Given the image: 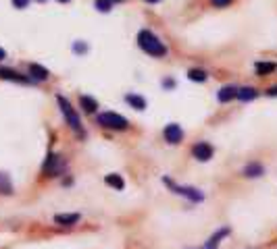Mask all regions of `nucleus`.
I'll list each match as a JSON object with an SVG mask.
<instances>
[{"label":"nucleus","instance_id":"9d476101","mask_svg":"<svg viewBox=\"0 0 277 249\" xmlns=\"http://www.w3.org/2000/svg\"><path fill=\"white\" fill-rule=\"evenodd\" d=\"M29 75H31V79H36V81H46L50 77V73H48V69H44L42 65H29Z\"/></svg>","mask_w":277,"mask_h":249},{"label":"nucleus","instance_id":"5701e85b","mask_svg":"<svg viewBox=\"0 0 277 249\" xmlns=\"http://www.w3.org/2000/svg\"><path fill=\"white\" fill-rule=\"evenodd\" d=\"M73 50H75V52H79V54H84L88 48H86V44H73Z\"/></svg>","mask_w":277,"mask_h":249},{"label":"nucleus","instance_id":"f03ea898","mask_svg":"<svg viewBox=\"0 0 277 249\" xmlns=\"http://www.w3.org/2000/svg\"><path fill=\"white\" fill-rule=\"evenodd\" d=\"M56 102H59V108H61V112H63V116H65L67 125L71 127L79 137H86V131H84V127H82V118H79L77 110L71 106V102H69L65 96H56Z\"/></svg>","mask_w":277,"mask_h":249},{"label":"nucleus","instance_id":"aec40b11","mask_svg":"<svg viewBox=\"0 0 277 249\" xmlns=\"http://www.w3.org/2000/svg\"><path fill=\"white\" fill-rule=\"evenodd\" d=\"M113 0H96V8L100 10V13H109V10L113 8Z\"/></svg>","mask_w":277,"mask_h":249},{"label":"nucleus","instance_id":"7ed1b4c3","mask_svg":"<svg viewBox=\"0 0 277 249\" xmlns=\"http://www.w3.org/2000/svg\"><path fill=\"white\" fill-rule=\"evenodd\" d=\"M98 125L105 129H113V131H123V129L130 127V121L117 112H102L98 114Z\"/></svg>","mask_w":277,"mask_h":249},{"label":"nucleus","instance_id":"9b49d317","mask_svg":"<svg viewBox=\"0 0 277 249\" xmlns=\"http://www.w3.org/2000/svg\"><path fill=\"white\" fill-rule=\"evenodd\" d=\"M79 214H56L54 216V224H61V227H73L79 222Z\"/></svg>","mask_w":277,"mask_h":249},{"label":"nucleus","instance_id":"ddd939ff","mask_svg":"<svg viewBox=\"0 0 277 249\" xmlns=\"http://www.w3.org/2000/svg\"><path fill=\"white\" fill-rule=\"evenodd\" d=\"M0 79H10V81H19V83H25V81H29L27 77H21L17 71H13V69H4V67H0Z\"/></svg>","mask_w":277,"mask_h":249},{"label":"nucleus","instance_id":"f257e3e1","mask_svg":"<svg viewBox=\"0 0 277 249\" xmlns=\"http://www.w3.org/2000/svg\"><path fill=\"white\" fill-rule=\"evenodd\" d=\"M138 46L150 56H165L167 54V46L160 42L150 29H142L140 33H138Z\"/></svg>","mask_w":277,"mask_h":249},{"label":"nucleus","instance_id":"39448f33","mask_svg":"<svg viewBox=\"0 0 277 249\" xmlns=\"http://www.w3.org/2000/svg\"><path fill=\"white\" fill-rule=\"evenodd\" d=\"M165 185L167 187H171L173 189V193H177V195H181V197H186V199H190V201H202L204 199V195H202V191H198V189H194V187H183V185H175L171 179H165Z\"/></svg>","mask_w":277,"mask_h":249},{"label":"nucleus","instance_id":"a878e982","mask_svg":"<svg viewBox=\"0 0 277 249\" xmlns=\"http://www.w3.org/2000/svg\"><path fill=\"white\" fill-rule=\"evenodd\" d=\"M144 2H150V4H154V2H160V0H144Z\"/></svg>","mask_w":277,"mask_h":249},{"label":"nucleus","instance_id":"4be33fe9","mask_svg":"<svg viewBox=\"0 0 277 249\" xmlns=\"http://www.w3.org/2000/svg\"><path fill=\"white\" fill-rule=\"evenodd\" d=\"M13 4H15L17 8H25V6L29 4V0H13Z\"/></svg>","mask_w":277,"mask_h":249},{"label":"nucleus","instance_id":"6e6552de","mask_svg":"<svg viewBox=\"0 0 277 249\" xmlns=\"http://www.w3.org/2000/svg\"><path fill=\"white\" fill-rule=\"evenodd\" d=\"M242 174L248 176V179H257V176H263L265 174V166L261 162H250L242 168Z\"/></svg>","mask_w":277,"mask_h":249},{"label":"nucleus","instance_id":"c85d7f7f","mask_svg":"<svg viewBox=\"0 0 277 249\" xmlns=\"http://www.w3.org/2000/svg\"><path fill=\"white\" fill-rule=\"evenodd\" d=\"M40 2H44V0H40Z\"/></svg>","mask_w":277,"mask_h":249},{"label":"nucleus","instance_id":"423d86ee","mask_svg":"<svg viewBox=\"0 0 277 249\" xmlns=\"http://www.w3.org/2000/svg\"><path fill=\"white\" fill-rule=\"evenodd\" d=\"M213 154H215L213 146L206 144V141H198V144L192 148V156L198 160V162H209L213 158Z\"/></svg>","mask_w":277,"mask_h":249},{"label":"nucleus","instance_id":"f3484780","mask_svg":"<svg viewBox=\"0 0 277 249\" xmlns=\"http://www.w3.org/2000/svg\"><path fill=\"white\" fill-rule=\"evenodd\" d=\"M105 183H107V185H111V187H115V189H117V191H121V189L125 187L123 179H121L119 174H115V172H113V174H107V176H105Z\"/></svg>","mask_w":277,"mask_h":249},{"label":"nucleus","instance_id":"20e7f679","mask_svg":"<svg viewBox=\"0 0 277 249\" xmlns=\"http://www.w3.org/2000/svg\"><path fill=\"white\" fill-rule=\"evenodd\" d=\"M65 168H67V164H65L63 156H59V154H52V152L48 154V158H46L44 164H42V172L46 176H59V174L65 172Z\"/></svg>","mask_w":277,"mask_h":249},{"label":"nucleus","instance_id":"cd10ccee","mask_svg":"<svg viewBox=\"0 0 277 249\" xmlns=\"http://www.w3.org/2000/svg\"><path fill=\"white\" fill-rule=\"evenodd\" d=\"M113 2H121V0H113Z\"/></svg>","mask_w":277,"mask_h":249},{"label":"nucleus","instance_id":"4468645a","mask_svg":"<svg viewBox=\"0 0 277 249\" xmlns=\"http://www.w3.org/2000/svg\"><path fill=\"white\" fill-rule=\"evenodd\" d=\"M125 102H128L136 110H144L146 108V100L142 96H138V93H128V96H125Z\"/></svg>","mask_w":277,"mask_h":249},{"label":"nucleus","instance_id":"a211bd4d","mask_svg":"<svg viewBox=\"0 0 277 249\" xmlns=\"http://www.w3.org/2000/svg\"><path fill=\"white\" fill-rule=\"evenodd\" d=\"M255 69H257V73H259V75L265 77V75H271L273 71L277 69V65H275V63H257Z\"/></svg>","mask_w":277,"mask_h":249},{"label":"nucleus","instance_id":"6ab92c4d","mask_svg":"<svg viewBox=\"0 0 277 249\" xmlns=\"http://www.w3.org/2000/svg\"><path fill=\"white\" fill-rule=\"evenodd\" d=\"M188 77L192 79V81H206V71L204 69H190L188 71Z\"/></svg>","mask_w":277,"mask_h":249},{"label":"nucleus","instance_id":"b1692460","mask_svg":"<svg viewBox=\"0 0 277 249\" xmlns=\"http://www.w3.org/2000/svg\"><path fill=\"white\" fill-rule=\"evenodd\" d=\"M267 96H271V98H275V96H277V85H273V87H269V89H267Z\"/></svg>","mask_w":277,"mask_h":249},{"label":"nucleus","instance_id":"0eeeda50","mask_svg":"<svg viewBox=\"0 0 277 249\" xmlns=\"http://www.w3.org/2000/svg\"><path fill=\"white\" fill-rule=\"evenodd\" d=\"M163 137L167 144L171 146H175V144H181V139H183V131H181V127L177 123H171L165 127V131H163Z\"/></svg>","mask_w":277,"mask_h":249},{"label":"nucleus","instance_id":"1a4fd4ad","mask_svg":"<svg viewBox=\"0 0 277 249\" xmlns=\"http://www.w3.org/2000/svg\"><path fill=\"white\" fill-rule=\"evenodd\" d=\"M217 98H219V102H232L234 98H238V87H234V85H225V87H221L219 89V93H217Z\"/></svg>","mask_w":277,"mask_h":249},{"label":"nucleus","instance_id":"f8f14e48","mask_svg":"<svg viewBox=\"0 0 277 249\" xmlns=\"http://www.w3.org/2000/svg\"><path fill=\"white\" fill-rule=\"evenodd\" d=\"M15 187L10 183V176L6 172H0V195H13Z\"/></svg>","mask_w":277,"mask_h":249},{"label":"nucleus","instance_id":"412c9836","mask_svg":"<svg viewBox=\"0 0 277 249\" xmlns=\"http://www.w3.org/2000/svg\"><path fill=\"white\" fill-rule=\"evenodd\" d=\"M232 0H211V4L213 6H217V8H221V6H227Z\"/></svg>","mask_w":277,"mask_h":249},{"label":"nucleus","instance_id":"bb28decb","mask_svg":"<svg viewBox=\"0 0 277 249\" xmlns=\"http://www.w3.org/2000/svg\"><path fill=\"white\" fill-rule=\"evenodd\" d=\"M59 2H69V0H59Z\"/></svg>","mask_w":277,"mask_h":249},{"label":"nucleus","instance_id":"2eb2a0df","mask_svg":"<svg viewBox=\"0 0 277 249\" xmlns=\"http://www.w3.org/2000/svg\"><path fill=\"white\" fill-rule=\"evenodd\" d=\"M238 98L242 100V102H252V100H255L257 98V89L255 87H240L238 89Z\"/></svg>","mask_w":277,"mask_h":249},{"label":"nucleus","instance_id":"393cba45","mask_svg":"<svg viewBox=\"0 0 277 249\" xmlns=\"http://www.w3.org/2000/svg\"><path fill=\"white\" fill-rule=\"evenodd\" d=\"M4 58H6V52H4L2 48H0V61H4Z\"/></svg>","mask_w":277,"mask_h":249},{"label":"nucleus","instance_id":"dca6fc26","mask_svg":"<svg viewBox=\"0 0 277 249\" xmlns=\"http://www.w3.org/2000/svg\"><path fill=\"white\" fill-rule=\"evenodd\" d=\"M79 104H82V108L86 110V112H96V108H98V102L92 98V96H82L79 98Z\"/></svg>","mask_w":277,"mask_h":249}]
</instances>
